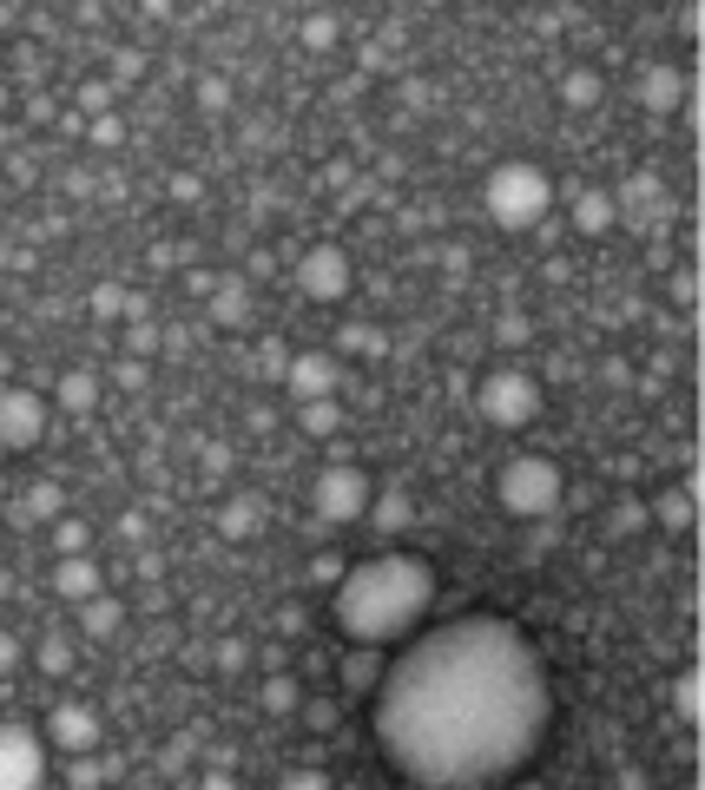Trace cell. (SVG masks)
I'll return each mask as SVG.
<instances>
[{
    "instance_id": "6da1fadb",
    "label": "cell",
    "mask_w": 705,
    "mask_h": 790,
    "mask_svg": "<svg viewBox=\"0 0 705 790\" xmlns=\"http://www.w3.org/2000/svg\"><path fill=\"white\" fill-rule=\"evenodd\" d=\"M554 692L535 639L495 613L422 633L376 679V752L422 790H488L535 765Z\"/></svg>"
},
{
    "instance_id": "7a4b0ae2",
    "label": "cell",
    "mask_w": 705,
    "mask_h": 790,
    "mask_svg": "<svg viewBox=\"0 0 705 790\" xmlns=\"http://www.w3.org/2000/svg\"><path fill=\"white\" fill-rule=\"evenodd\" d=\"M436 607V567L416 560V554H383V560H356L343 567L337 580V626L356 639V646H389V639H409L422 626V613Z\"/></svg>"
},
{
    "instance_id": "3957f363",
    "label": "cell",
    "mask_w": 705,
    "mask_h": 790,
    "mask_svg": "<svg viewBox=\"0 0 705 790\" xmlns=\"http://www.w3.org/2000/svg\"><path fill=\"white\" fill-rule=\"evenodd\" d=\"M482 204H488V218H495L502 231H535V224L554 211V178H548L541 165H528V158H508V165L488 171Z\"/></svg>"
},
{
    "instance_id": "277c9868",
    "label": "cell",
    "mask_w": 705,
    "mask_h": 790,
    "mask_svg": "<svg viewBox=\"0 0 705 790\" xmlns=\"http://www.w3.org/2000/svg\"><path fill=\"white\" fill-rule=\"evenodd\" d=\"M495 501H502L515 521H541V514H561L568 481H561V468H554L548 455H515V461L502 468V481H495Z\"/></svg>"
},
{
    "instance_id": "5b68a950",
    "label": "cell",
    "mask_w": 705,
    "mask_h": 790,
    "mask_svg": "<svg viewBox=\"0 0 705 790\" xmlns=\"http://www.w3.org/2000/svg\"><path fill=\"white\" fill-rule=\"evenodd\" d=\"M475 409H482V422H495V429H528V422L541 415V382H535L528 369H488L482 389H475Z\"/></svg>"
},
{
    "instance_id": "8992f818",
    "label": "cell",
    "mask_w": 705,
    "mask_h": 790,
    "mask_svg": "<svg viewBox=\"0 0 705 790\" xmlns=\"http://www.w3.org/2000/svg\"><path fill=\"white\" fill-rule=\"evenodd\" d=\"M370 475L356 468V461H330L323 475H317V488H310V508H317V521H330V527H343V521H363L370 514Z\"/></svg>"
},
{
    "instance_id": "52a82bcc",
    "label": "cell",
    "mask_w": 705,
    "mask_h": 790,
    "mask_svg": "<svg viewBox=\"0 0 705 790\" xmlns=\"http://www.w3.org/2000/svg\"><path fill=\"white\" fill-rule=\"evenodd\" d=\"M46 442V402L26 389V382H0V448L7 455H26Z\"/></svg>"
},
{
    "instance_id": "ba28073f",
    "label": "cell",
    "mask_w": 705,
    "mask_h": 790,
    "mask_svg": "<svg viewBox=\"0 0 705 790\" xmlns=\"http://www.w3.org/2000/svg\"><path fill=\"white\" fill-rule=\"evenodd\" d=\"M46 785V738L26 725H0V790Z\"/></svg>"
},
{
    "instance_id": "9c48e42d",
    "label": "cell",
    "mask_w": 705,
    "mask_h": 790,
    "mask_svg": "<svg viewBox=\"0 0 705 790\" xmlns=\"http://www.w3.org/2000/svg\"><path fill=\"white\" fill-rule=\"evenodd\" d=\"M297 290H304L310 303H337V297H350V257H343L337 244H310V251L297 257Z\"/></svg>"
},
{
    "instance_id": "30bf717a",
    "label": "cell",
    "mask_w": 705,
    "mask_h": 790,
    "mask_svg": "<svg viewBox=\"0 0 705 790\" xmlns=\"http://www.w3.org/2000/svg\"><path fill=\"white\" fill-rule=\"evenodd\" d=\"M99 732H106V725H99V712H92V705H79V699H66V705H53V712H46V745H53V752H73V758H79V752H92V745H99Z\"/></svg>"
},
{
    "instance_id": "8fae6325",
    "label": "cell",
    "mask_w": 705,
    "mask_h": 790,
    "mask_svg": "<svg viewBox=\"0 0 705 790\" xmlns=\"http://www.w3.org/2000/svg\"><path fill=\"white\" fill-rule=\"evenodd\" d=\"M337 382H343V363H337L330 349H304V356H290V369H284V389H290L297 402L337 396Z\"/></svg>"
},
{
    "instance_id": "7c38bea8",
    "label": "cell",
    "mask_w": 705,
    "mask_h": 790,
    "mask_svg": "<svg viewBox=\"0 0 705 790\" xmlns=\"http://www.w3.org/2000/svg\"><path fill=\"white\" fill-rule=\"evenodd\" d=\"M53 593L59 600H92V593H106V574H99V560H86V554H59L53 560Z\"/></svg>"
},
{
    "instance_id": "4fadbf2b",
    "label": "cell",
    "mask_w": 705,
    "mask_h": 790,
    "mask_svg": "<svg viewBox=\"0 0 705 790\" xmlns=\"http://www.w3.org/2000/svg\"><path fill=\"white\" fill-rule=\"evenodd\" d=\"M686 92H693V86H686L680 66H647V79H640V105H647V112H680Z\"/></svg>"
},
{
    "instance_id": "5bb4252c",
    "label": "cell",
    "mask_w": 705,
    "mask_h": 790,
    "mask_svg": "<svg viewBox=\"0 0 705 790\" xmlns=\"http://www.w3.org/2000/svg\"><path fill=\"white\" fill-rule=\"evenodd\" d=\"M205 303H211V323H224V330H238V323H251V283H244L238 270H231V277H218Z\"/></svg>"
},
{
    "instance_id": "9a60e30c",
    "label": "cell",
    "mask_w": 705,
    "mask_h": 790,
    "mask_svg": "<svg viewBox=\"0 0 705 790\" xmlns=\"http://www.w3.org/2000/svg\"><path fill=\"white\" fill-rule=\"evenodd\" d=\"M614 218H620V204H614V191H574V231L581 237H607L614 231Z\"/></svg>"
},
{
    "instance_id": "2e32d148",
    "label": "cell",
    "mask_w": 705,
    "mask_h": 790,
    "mask_svg": "<svg viewBox=\"0 0 705 790\" xmlns=\"http://www.w3.org/2000/svg\"><path fill=\"white\" fill-rule=\"evenodd\" d=\"M647 514H653L660 527L686 534V527H693V514H700V488H693V481H686V488H667V494H653V501H647Z\"/></svg>"
},
{
    "instance_id": "e0dca14e",
    "label": "cell",
    "mask_w": 705,
    "mask_h": 790,
    "mask_svg": "<svg viewBox=\"0 0 705 790\" xmlns=\"http://www.w3.org/2000/svg\"><path fill=\"white\" fill-rule=\"evenodd\" d=\"M119 626H125V607H119L112 593L79 600V633H86V639H119Z\"/></svg>"
},
{
    "instance_id": "ac0fdd59",
    "label": "cell",
    "mask_w": 705,
    "mask_h": 790,
    "mask_svg": "<svg viewBox=\"0 0 705 790\" xmlns=\"http://www.w3.org/2000/svg\"><path fill=\"white\" fill-rule=\"evenodd\" d=\"M53 402H59L66 415H92V409H99V376H86V369H66V376L53 382Z\"/></svg>"
},
{
    "instance_id": "d6986e66",
    "label": "cell",
    "mask_w": 705,
    "mask_h": 790,
    "mask_svg": "<svg viewBox=\"0 0 705 790\" xmlns=\"http://www.w3.org/2000/svg\"><path fill=\"white\" fill-rule=\"evenodd\" d=\"M601 92H607V79H601V66H574V73H561V105H574V112H587V105H601Z\"/></svg>"
},
{
    "instance_id": "ffe728a7",
    "label": "cell",
    "mask_w": 705,
    "mask_h": 790,
    "mask_svg": "<svg viewBox=\"0 0 705 790\" xmlns=\"http://www.w3.org/2000/svg\"><path fill=\"white\" fill-rule=\"evenodd\" d=\"M297 429H304V435H317V442H330V435L343 429V402H337V396H317V402H297Z\"/></svg>"
},
{
    "instance_id": "44dd1931",
    "label": "cell",
    "mask_w": 705,
    "mask_h": 790,
    "mask_svg": "<svg viewBox=\"0 0 705 790\" xmlns=\"http://www.w3.org/2000/svg\"><path fill=\"white\" fill-rule=\"evenodd\" d=\"M376 679H383L376 646H356V653L343 659V692H350V699H370V692H376Z\"/></svg>"
},
{
    "instance_id": "7402d4cb",
    "label": "cell",
    "mask_w": 705,
    "mask_h": 790,
    "mask_svg": "<svg viewBox=\"0 0 705 790\" xmlns=\"http://www.w3.org/2000/svg\"><path fill=\"white\" fill-rule=\"evenodd\" d=\"M370 521H376L383 534H403V527L416 521V508H409L403 488H383V494H370Z\"/></svg>"
},
{
    "instance_id": "603a6c76",
    "label": "cell",
    "mask_w": 705,
    "mask_h": 790,
    "mask_svg": "<svg viewBox=\"0 0 705 790\" xmlns=\"http://www.w3.org/2000/svg\"><path fill=\"white\" fill-rule=\"evenodd\" d=\"M647 521H653V514H647V501H640V494H614V508H607V521H601V527H607V541H627V534H640Z\"/></svg>"
},
{
    "instance_id": "cb8c5ba5",
    "label": "cell",
    "mask_w": 705,
    "mask_h": 790,
    "mask_svg": "<svg viewBox=\"0 0 705 790\" xmlns=\"http://www.w3.org/2000/svg\"><path fill=\"white\" fill-rule=\"evenodd\" d=\"M337 349H350V356H370V363H376V356H389V336H383L376 323H343V330H337Z\"/></svg>"
},
{
    "instance_id": "d4e9b609",
    "label": "cell",
    "mask_w": 705,
    "mask_h": 790,
    "mask_svg": "<svg viewBox=\"0 0 705 790\" xmlns=\"http://www.w3.org/2000/svg\"><path fill=\"white\" fill-rule=\"evenodd\" d=\"M700 705H705V679H700V666H686V672L673 679V712H680L686 725H700V719H705Z\"/></svg>"
},
{
    "instance_id": "484cf974",
    "label": "cell",
    "mask_w": 705,
    "mask_h": 790,
    "mask_svg": "<svg viewBox=\"0 0 705 790\" xmlns=\"http://www.w3.org/2000/svg\"><path fill=\"white\" fill-rule=\"evenodd\" d=\"M59 501H66V494H59L53 481H33V488L20 494V521H59Z\"/></svg>"
},
{
    "instance_id": "4316f807",
    "label": "cell",
    "mask_w": 705,
    "mask_h": 790,
    "mask_svg": "<svg viewBox=\"0 0 705 790\" xmlns=\"http://www.w3.org/2000/svg\"><path fill=\"white\" fill-rule=\"evenodd\" d=\"M297 705H304L297 679H290V672H271V679H264V712H271V719H290Z\"/></svg>"
},
{
    "instance_id": "83f0119b",
    "label": "cell",
    "mask_w": 705,
    "mask_h": 790,
    "mask_svg": "<svg viewBox=\"0 0 705 790\" xmlns=\"http://www.w3.org/2000/svg\"><path fill=\"white\" fill-rule=\"evenodd\" d=\"M119 778V758H92V752H79V765H66V785L92 790V785H112Z\"/></svg>"
},
{
    "instance_id": "f1b7e54d",
    "label": "cell",
    "mask_w": 705,
    "mask_h": 790,
    "mask_svg": "<svg viewBox=\"0 0 705 790\" xmlns=\"http://www.w3.org/2000/svg\"><path fill=\"white\" fill-rule=\"evenodd\" d=\"M251 527H257V501H251V494L224 501V514H218V534H224V541H244Z\"/></svg>"
},
{
    "instance_id": "f546056e",
    "label": "cell",
    "mask_w": 705,
    "mask_h": 790,
    "mask_svg": "<svg viewBox=\"0 0 705 790\" xmlns=\"http://www.w3.org/2000/svg\"><path fill=\"white\" fill-rule=\"evenodd\" d=\"M33 666H40L46 679H66V672H73V646L46 633V639H40V653H33Z\"/></svg>"
},
{
    "instance_id": "4dcf8cb0",
    "label": "cell",
    "mask_w": 705,
    "mask_h": 790,
    "mask_svg": "<svg viewBox=\"0 0 705 790\" xmlns=\"http://www.w3.org/2000/svg\"><path fill=\"white\" fill-rule=\"evenodd\" d=\"M112 79H79V112H92V119H106L112 112Z\"/></svg>"
},
{
    "instance_id": "1f68e13d",
    "label": "cell",
    "mask_w": 705,
    "mask_h": 790,
    "mask_svg": "<svg viewBox=\"0 0 705 790\" xmlns=\"http://www.w3.org/2000/svg\"><path fill=\"white\" fill-rule=\"evenodd\" d=\"M86 310H92L99 323H112V316H125V283H99V290L86 297Z\"/></svg>"
},
{
    "instance_id": "d6a6232c",
    "label": "cell",
    "mask_w": 705,
    "mask_h": 790,
    "mask_svg": "<svg viewBox=\"0 0 705 790\" xmlns=\"http://www.w3.org/2000/svg\"><path fill=\"white\" fill-rule=\"evenodd\" d=\"M257 369H264V382H284V369H290V349H284L277 336H264V343H257Z\"/></svg>"
},
{
    "instance_id": "836d02e7",
    "label": "cell",
    "mask_w": 705,
    "mask_h": 790,
    "mask_svg": "<svg viewBox=\"0 0 705 790\" xmlns=\"http://www.w3.org/2000/svg\"><path fill=\"white\" fill-rule=\"evenodd\" d=\"M139 73H145V53H139V46H119V53H112V86H132Z\"/></svg>"
},
{
    "instance_id": "e575fe53",
    "label": "cell",
    "mask_w": 705,
    "mask_h": 790,
    "mask_svg": "<svg viewBox=\"0 0 705 790\" xmlns=\"http://www.w3.org/2000/svg\"><path fill=\"white\" fill-rule=\"evenodd\" d=\"M495 343H502V349H521V343H528V316H521V310H502Z\"/></svg>"
},
{
    "instance_id": "d590c367",
    "label": "cell",
    "mask_w": 705,
    "mask_h": 790,
    "mask_svg": "<svg viewBox=\"0 0 705 790\" xmlns=\"http://www.w3.org/2000/svg\"><path fill=\"white\" fill-rule=\"evenodd\" d=\"M198 105H205V112H224V105H231V79H218V73L198 79Z\"/></svg>"
},
{
    "instance_id": "8d00e7d4",
    "label": "cell",
    "mask_w": 705,
    "mask_h": 790,
    "mask_svg": "<svg viewBox=\"0 0 705 790\" xmlns=\"http://www.w3.org/2000/svg\"><path fill=\"white\" fill-rule=\"evenodd\" d=\"M53 554H86V527L79 521H53Z\"/></svg>"
},
{
    "instance_id": "74e56055",
    "label": "cell",
    "mask_w": 705,
    "mask_h": 790,
    "mask_svg": "<svg viewBox=\"0 0 705 790\" xmlns=\"http://www.w3.org/2000/svg\"><path fill=\"white\" fill-rule=\"evenodd\" d=\"M521 547H528V560H541V554L554 547V514H541V521H528V541H521Z\"/></svg>"
},
{
    "instance_id": "f35d334b",
    "label": "cell",
    "mask_w": 705,
    "mask_h": 790,
    "mask_svg": "<svg viewBox=\"0 0 705 790\" xmlns=\"http://www.w3.org/2000/svg\"><path fill=\"white\" fill-rule=\"evenodd\" d=\"M244 659H251V653H244V639H218V653H211V666H218L224 679H231V672H244Z\"/></svg>"
},
{
    "instance_id": "ab89813d",
    "label": "cell",
    "mask_w": 705,
    "mask_h": 790,
    "mask_svg": "<svg viewBox=\"0 0 705 790\" xmlns=\"http://www.w3.org/2000/svg\"><path fill=\"white\" fill-rule=\"evenodd\" d=\"M304 46H337V20H330V13H310V20H304Z\"/></svg>"
},
{
    "instance_id": "60d3db41",
    "label": "cell",
    "mask_w": 705,
    "mask_h": 790,
    "mask_svg": "<svg viewBox=\"0 0 705 790\" xmlns=\"http://www.w3.org/2000/svg\"><path fill=\"white\" fill-rule=\"evenodd\" d=\"M125 349H132L139 363H145V356H158V330H152V323H132V330H125Z\"/></svg>"
},
{
    "instance_id": "b9f144b4",
    "label": "cell",
    "mask_w": 705,
    "mask_h": 790,
    "mask_svg": "<svg viewBox=\"0 0 705 790\" xmlns=\"http://www.w3.org/2000/svg\"><path fill=\"white\" fill-rule=\"evenodd\" d=\"M86 138H92V145H119V138H125V125H119V112H106V119H92V125H86Z\"/></svg>"
},
{
    "instance_id": "7bdbcfd3",
    "label": "cell",
    "mask_w": 705,
    "mask_h": 790,
    "mask_svg": "<svg viewBox=\"0 0 705 790\" xmlns=\"http://www.w3.org/2000/svg\"><path fill=\"white\" fill-rule=\"evenodd\" d=\"M337 580H343V560H337V554H317V560H310V587H337Z\"/></svg>"
},
{
    "instance_id": "ee69618b",
    "label": "cell",
    "mask_w": 705,
    "mask_h": 790,
    "mask_svg": "<svg viewBox=\"0 0 705 790\" xmlns=\"http://www.w3.org/2000/svg\"><path fill=\"white\" fill-rule=\"evenodd\" d=\"M297 719H304L310 732H337V705H323V699H317V705H297Z\"/></svg>"
},
{
    "instance_id": "f6af8a7d",
    "label": "cell",
    "mask_w": 705,
    "mask_h": 790,
    "mask_svg": "<svg viewBox=\"0 0 705 790\" xmlns=\"http://www.w3.org/2000/svg\"><path fill=\"white\" fill-rule=\"evenodd\" d=\"M284 785H290V790H323V785H330V771H323V765H317V771L304 765V771H284Z\"/></svg>"
},
{
    "instance_id": "bcb514c9",
    "label": "cell",
    "mask_w": 705,
    "mask_h": 790,
    "mask_svg": "<svg viewBox=\"0 0 705 790\" xmlns=\"http://www.w3.org/2000/svg\"><path fill=\"white\" fill-rule=\"evenodd\" d=\"M112 376H119V389H145V363H139V356H125Z\"/></svg>"
},
{
    "instance_id": "7dc6e473",
    "label": "cell",
    "mask_w": 705,
    "mask_h": 790,
    "mask_svg": "<svg viewBox=\"0 0 705 790\" xmlns=\"http://www.w3.org/2000/svg\"><path fill=\"white\" fill-rule=\"evenodd\" d=\"M673 303H700V277H693V270L673 277Z\"/></svg>"
},
{
    "instance_id": "c3c4849f",
    "label": "cell",
    "mask_w": 705,
    "mask_h": 790,
    "mask_svg": "<svg viewBox=\"0 0 705 790\" xmlns=\"http://www.w3.org/2000/svg\"><path fill=\"white\" fill-rule=\"evenodd\" d=\"M198 191H205V185H198V178H191V171H178V178H172V198H178V204H191V198H198Z\"/></svg>"
},
{
    "instance_id": "681fc988",
    "label": "cell",
    "mask_w": 705,
    "mask_h": 790,
    "mask_svg": "<svg viewBox=\"0 0 705 790\" xmlns=\"http://www.w3.org/2000/svg\"><path fill=\"white\" fill-rule=\"evenodd\" d=\"M224 468H231V448H224V442H211V448H205V475H224Z\"/></svg>"
},
{
    "instance_id": "f907efd6",
    "label": "cell",
    "mask_w": 705,
    "mask_h": 790,
    "mask_svg": "<svg viewBox=\"0 0 705 790\" xmlns=\"http://www.w3.org/2000/svg\"><path fill=\"white\" fill-rule=\"evenodd\" d=\"M13 666H20V639H13V633H0V679H7Z\"/></svg>"
},
{
    "instance_id": "816d5d0a",
    "label": "cell",
    "mask_w": 705,
    "mask_h": 790,
    "mask_svg": "<svg viewBox=\"0 0 705 790\" xmlns=\"http://www.w3.org/2000/svg\"><path fill=\"white\" fill-rule=\"evenodd\" d=\"M26 119H33V125H46V119H53V99H46V92H33V99H26Z\"/></svg>"
},
{
    "instance_id": "f5cc1de1",
    "label": "cell",
    "mask_w": 705,
    "mask_h": 790,
    "mask_svg": "<svg viewBox=\"0 0 705 790\" xmlns=\"http://www.w3.org/2000/svg\"><path fill=\"white\" fill-rule=\"evenodd\" d=\"M185 758H191V738H172V745H165V771H178Z\"/></svg>"
},
{
    "instance_id": "db71d44e",
    "label": "cell",
    "mask_w": 705,
    "mask_h": 790,
    "mask_svg": "<svg viewBox=\"0 0 705 790\" xmlns=\"http://www.w3.org/2000/svg\"><path fill=\"white\" fill-rule=\"evenodd\" d=\"M7 138H13V125H0V145H7Z\"/></svg>"
}]
</instances>
